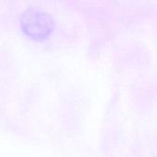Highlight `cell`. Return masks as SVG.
Segmentation results:
<instances>
[{
	"mask_svg": "<svg viewBox=\"0 0 157 157\" xmlns=\"http://www.w3.org/2000/svg\"><path fill=\"white\" fill-rule=\"evenodd\" d=\"M20 27L23 32L34 40H44L50 37L54 22L51 15L40 7L32 6L20 15Z\"/></svg>",
	"mask_w": 157,
	"mask_h": 157,
	"instance_id": "obj_1",
	"label": "cell"
}]
</instances>
